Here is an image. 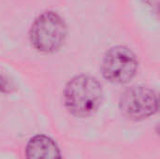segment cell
<instances>
[{
	"label": "cell",
	"mask_w": 160,
	"mask_h": 159,
	"mask_svg": "<svg viewBox=\"0 0 160 159\" xmlns=\"http://www.w3.org/2000/svg\"><path fill=\"white\" fill-rule=\"evenodd\" d=\"M14 86L12 82L7 78L4 74L0 72V93L3 94H9L13 91Z\"/></svg>",
	"instance_id": "obj_6"
},
{
	"label": "cell",
	"mask_w": 160,
	"mask_h": 159,
	"mask_svg": "<svg viewBox=\"0 0 160 159\" xmlns=\"http://www.w3.org/2000/svg\"><path fill=\"white\" fill-rule=\"evenodd\" d=\"M139 62L133 51L126 46H113L103 56L101 73L113 84H126L132 81L138 71Z\"/></svg>",
	"instance_id": "obj_3"
},
{
	"label": "cell",
	"mask_w": 160,
	"mask_h": 159,
	"mask_svg": "<svg viewBox=\"0 0 160 159\" xmlns=\"http://www.w3.org/2000/svg\"><path fill=\"white\" fill-rule=\"evenodd\" d=\"M119 110L122 115L128 120H145L158 112V93L148 86H132L122 94Z\"/></svg>",
	"instance_id": "obj_4"
},
{
	"label": "cell",
	"mask_w": 160,
	"mask_h": 159,
	"mask_svg": "<svg viewBox=\"0 0 160 159\" xmlns=\"http://www.w3.org/2000/svg\"><path fill=\"white\" fill-rule=\"evenodd\" d=\"M25 159H62L56 142L43 134L32 137L25 147Z\"/></svg>",
	"instance_id": "obj_5"
},
{
	"label": "cell",
	"mask_w": 160,
	"mask_h": 159,
	"mask_svg": "<svg viewBox=\"0 0 160 159\" xmlns=\"http://www.w3.org/2000/svg\"><path fill=\"white\" fill-rule=\"evenodd\" d=\"M104 91L100 82L87 74L70 79L65 86L63 98L68 112L78 118L94 115L100 108Z\"/></svg>",
	"instance_id": "obj_1"
},
{
	"label": "cell",
	"mask_w": 160,
	"mask_h": 159,
	"mask_svg": "<svg viewBox=\"0 0 160 159\" xmlns=\"http://www.w3.org/2000/svg\"><path fill=\"white\" fill-rule=\"evenodd\" d=\"M68 35L65 20L56 11L47 10L39 14L29 30L32 47L42 53H53L64 44Z\"/></svg>",
	"instance_id": "obj_2"
}]
</instances>
